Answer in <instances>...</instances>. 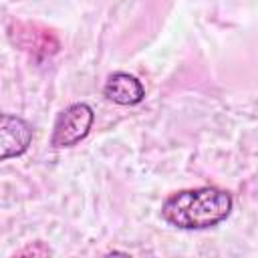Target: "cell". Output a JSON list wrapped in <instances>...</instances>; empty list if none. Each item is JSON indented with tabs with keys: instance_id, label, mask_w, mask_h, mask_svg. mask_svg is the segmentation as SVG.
Here are the masks:
<instances>
[{
	"instance_id": "5",
	"label": "cell",
	"mask_w": 258,
	"mask_h": 258,
	"mask_svg": "<svg viewBox=\"0 0 258 258\" xmlns=\"http://www.w3.org/2000/svg\"><path fill=\"white\" fill-rule=\"evenodd\" d=\"M103 95L117 105H137L143 101L145 89L141 81L129 73H113L103 85Z\"/></svg>"
},
{
	"instance_id": "3",
	"label": "cell",
	"mask_w": 258,
	"mask_h": 258,
	"mask_svg": "<svg viewBox=\"0 0 258 258\" xmlns=\"http://www.w3.org/2000/svg\"><path fill=\"white\" fill-rule=\"evenodd\" d=\"M8 34L18 48L32 56H52L60 48L58 36L50 28L40 26L36 22L16 20L8 26Z\"/></svg>"
},
{
	"instance_id": "4",
	"label": "cell",
	"mask_w": 258,
	"mask_h": 258,
	"mask_svg": "<svg viewBox=\"0 0 258 258\" xmlns=\"http://www.w3.org/2000/svg\"><path fill=\"white\" fill-rule=\"evenodd\" d=\"M32 143V125L18 115L0 113V161L22 155Z\"/></svg>"
},
{
	"instance_id": "1",
	"label": "cell",
	"mask_w": 258,
	"mask_h": 258,
	"mask_svg": "<svg viewBox=\"0 0 258 258\" xmlns=\"http://www.w3.org/2000/svg\"><path fill=\"white\" fill-rule=\"evenodd\" d=\"M232 212V196L220 187L181 189L165 198L161 218L181 230H206L224 222Z\"/></svg>"
},
{
	"instance_id": "2",
	"label": "cell",
	"mask_w": 258,
	"mask_h": 258,
	"mask_svg": "<svg viewBox=\"0 0 258 258\" xmlns=\"http://www.w3.org/2000/svg\"><path fill=\"white\" fill-rule=\"evenodd\" d=\"M95 113L87 103H73L62 109L54 121L50 145L52 147H73L85 139L93 127Z\"/></svg>"
}]
</instances>
